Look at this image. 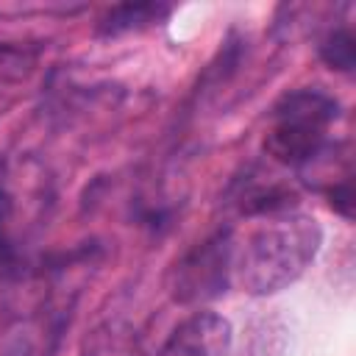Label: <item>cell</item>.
<instances>
[{
	"label": "cell",
	"instance_id": "cell-1",
	"mask_svg": "<svg viewBox=\"0 0 356 356\" xmlns=\"http://www.w3.org/2000/svg\"><path fill=\"white\" fill-rule=\"evenodd\" d=\"M323 228L300 211L259 214L242 234L231 231V284L264 298L292 286L317 259Z\"/></svg>",
	"mask_w": 356,
	"mask_h": 356
},
{
	"label": "cell",
	"instance_id": "cell-2",
	"mask_svg": "<svg viewBox=\"0 0 356 356\" xmlns=\"http://www.w3.org/2000/svg\"><path fill=\"white\" fill-rule=\"evenodd\" d=\"M339 117V103L323 89H295L273 108L264 136L270 159L286 167H306L328 147V128Z\"/></svg>",
	"mask_w": 356,
	"mask_h": 356
},
{
	"label": "cell",
	"instance_id": "cell-3",
	"mask_svg": "<svg viewBox=\"0 0 356 356\" xmlns=\"http://www.w3.org/2000/svg\"><path fill=\"white\" fill-rule=\"evenodd\" d=\"M231 231H220L186 253L172 273V298L197 303L217 298L231 284Z\"/></svg>",
	"mask_w": 356,
	"mask_h": 356
},
{
	"label": "cell",
	"instance_id": "cell-4",
	"mask_svg": "<svg viewBox=\"0 0 356 356\" xmlns=\"http://www.w3.org/2000/svg\"><path fill=\"white\" fill-rule=\"evenodd\" d=\"M231 345L234 328L228 317L200 309L172 328L159 356H231Z\"/></svg>",
	"mask_w": 356,
	"mask_h": 356
},
{
	"label": "cell",
	"instance_id": "cell-5",
	"mask_svg": "<svg viewBox=\"0 0 356 356\" xmlns=\"http://www.w3.org/2000/svg\"><path fill=\"white\" fill-rule=\"evenodd\" d=\"M78 356H136V334L122 320H106L86 334Z\"/></svg>",
	"mask_w": 356,
	"mask_h": 356
},
{
	"label": "cell",
	"instance_id": "cell-6",
	"mask_svg": "<svg viewBox=\"0 0 356 356\" xmlns=\"http://www.w3.org/2000/svg\"><path fill=\"white\" fill-rule=\"evenodd\" d=\"M170 14L167 6H156V3H128V6H117L106 14L103 19V31L106 33H120V31H139L145 25L161 22Z\"/></svg>",
	"mask_w": 356,
	"mask_h": 356
},
{
	"label": "cell",
	"instance_id": "cell-7",
	"mask_svg": "<svg viewBox=\"0 0 356 356\" xmlns=\"http://www.w3.org/2000/svg\"><path fill=\"white\" fill-rule=\"evenodd\" d=\"M320 56L331 70L339 72H350L353 61H356V47H353V33L348 28H339L334 33H328V39L320 44Z\"/></svg>",
	"mask_w": 356,
	"mask_h": 356
}]
</instances>
